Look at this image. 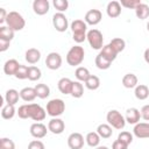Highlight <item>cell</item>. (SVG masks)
Listing matches in <instances>:
<instances>
[{"label": "cell", "instance_id": "2", "mask_svg": "<svg viewBox=\"0 0 149 149\" xmlns=\"http://www.w3.org/2000/svg\"><path fill=\"white\" fill-rule=\"evenodd\" d=\"M84 56H85L84 48L80 47V45H74V47H71L70 50L68 51L66 62L71 66H78V65H80L83 63Z\"/></svg>", "mask_w": 149, "mask_h": 149}, {"label": "cell", "instance_id": "33", "mask_svg": "<svg viewBox=\"0 0 149 149\" xmlns=\"http://www.w3.org/2000/svg\"><path fill=\"white\" fill-rule=\"evenodd\" d=\"M14 30L12 28H9L8 26H1L0 27V38L1 40H6V41H12L14 38Z\"/></svg>", "mask_w": 149, "mask_h": 149}, {"label": "cell", "instance_id": "19", "mask_svg": "<svg viewBox=\"0 0 149 149\" xmlns=\"http://www.w3.org/2000/svg\"><path fill=\"white\" fill-rule=\"evenodd\" d=\"M24 58L29 64H36L41 59V51L36 48H30L26 51Z\"/></svg>", "mask_w": 149, "mask_h": 149}, {"label": "cell", "instance_id": "4", "mask_svg": "<svg viewBox=\"0 0 149 149\" xmlns=\"http://www.w3.org/2000/svg\"><path fill=\"white\" fill-rule=\"evenodd\" d=\"M6 24L9 28H12L14 31H20V30H22L24 28L26 21H24L23 16L20 13L13 10V12L8 13L7 19H6Z\"/></svg>", "mask_w": 149, "mask_h": 149}, {"label": "cell", "instance_id": "27", "mask_svg": "<svg viewBox=\"0 0 149 149\" xmlns=\"http://www.w3.org/2000/svg\"><path fill=\"white\" fill-rule=\"evenodd\" d=\"M135 15L140 20H146L149 17V6L141 2L136 8H135Z\"/></svg>", "mask_w": 149, "mask_h": 149}, {"label": "cell", "instance_id": "23", "mask_svg": "<svg viewBox=\"0 0 149 149\" xmlns=\"http://www.w3.org/2000/svg\"><path fill=\"white\" fill-rule=\"evenodd\" d=\"M137 81H139V79H137L136 74H134V73H127L122 78V85L126 88H134V87H136L139 85Z\"/></svg>", "mask_w": 149, "mask_h": 149}, {"label": "cell", "instance_id": "26", "mask_svg": "<svg viewBox=\"0 0 149 149\" xmlns=\"http://www.w3.org/2000/svg\"><path fill=\"white\" fill-rule=\"evenodd\" d=\"M100 136L97 132H90L86 134V137H85V141L87 143V146L92 147V148H97L99 147V143H100Z\"/></svg>", "mask_w": 149, "mask_h": 149}, {"label": "cell", "instance_id": "31", "mask_svg": "<svg viewBox=\"0 0 149 149\" xmlns=\"http://www.w3.org/2000/svg\"><path fill=\"white\" fill-rule=\"evenodd\" d=\"M108 44L114 49V51H115L116 54H119V52L123 51V50H125V48H126V42H125V40H122L121 37L112 38V40H111V42H109Z\"/></svg>", "mask_w": 149, "mask_h": 149}, {"label": "cell", "instance_id": "39", "mask_svg": "<svg viewBox=\"0 0 149 149\" xmlns=\"http://www.w3.org/2000/svg\"><path fill=\"white\" fill-rule=\"evenodd\" d=\"M118 140H120L121 142L126 143L127 146H129L132 142H133V134L129 133V132H121L119 135H118Z\"/></svg>", "mask_w": 149, "mask_h": 149}, {"label": "cell", "instance_id": "45", "mask_svg": "<svg viewBox=\"0 0 149 149\" xmlns=\"http://www.w3.org/2000/svg\"><path fill=\"white\" fill-rule=\"evenodd\" d=\"M112 149H128V146L116 139V140L112 143Z\"/></svg>", "mask_w": 149, "mask_h": 149}, {"label": "cell", "instance_id": "42", "mask_svg": "<svg viewBox=\"0 0 149 149\" xmlns=\"http://www.w3.org/2000/svg\"><path fill=\"white\" fill-rule=\"evenodd\" d=\"M140 3H141V0H121L120 1L121 7H126L130 9H135Z\"/></svg>", "mask_w": 149, "mask_h": 149}, {"label": "cell", "instance_id": "43", "mask_svg": "<svg viewBox=\"0 0 149 149\" xmlns=\"http://www.w3.org/2000/svg\"><path fill=\"white\" fill-rule=\"evenodd\" d=\"M19 118L21 119H29V114H28V104H24V105H21L17 111H16Z\"/></svg>", "mask_w": 149, "mask_h": 149}, {"label": "cell", "instance_id": "20", "mask_svg": "<svg viewBox=\"0 0 149 149\" xmlns=\"http://www.w3.org/2000/svg\"><path fill=\"white\" fill-rule=\"evenodd\" d=\"M72 84L73 81L70 79V78H61L57 83V86H58V90L61 93L63 94H70L71 93V88H72Z\"/></svg>", "mask_w": 149, "mask_h": 149}, {"label": "cell", "instance_id": "18", "mask_svg": "<svg viewBox=\"0 0 149 149\" xmlns=\"http://www.w3.org/2000/svg\"><path fill=\"white\" fill-rule=\"evenodd\" d=\"M20 65H21V64H20L16 59H14V58L8 59V61H6V63H5V65H3V72H5L7 76H15V73H16V71L19 70Z\"/></svg>", "mask_w": 149, "mask_h": 149}, {"label": "cell", "instance_id": "8", "mask_svg": "<svg viewBox=\"0 0 149 149\" xmlns=\"http://www.w3.org/2000/svg\"><path fill=\"white\" fill-rule=\"evenodd\" d=\"M52 24H54V28L59 33H63L69 28L68 17L65 16L64 13H59V12L52 15Z\"/></svg>", "mask_w": 149, "mask_h": 149}, {"label": "cell", "instance_id": "14", "mask_svg": "<svg viewBox=\"0 0 149 149\" xmlns=\"http://www.w3.org/2000/svg\"><path fill=\"white\" fill-rule=\"evenodd\" d=\"M133 134L137 139H149V122H139L134 126Z\"/></svg>", "mask_w": 149, "mask_h": 149}, {"label": "cell", "instance_id": "25", "mask_svg": "<svg viewBox=\"0 0 149 149\" xmlns=\"http://www.w3.org/2000/svg\"><path fill=\"white\" fill-rule=\"evenodd\" d=\"M97 133L101 139H109L113 135V128L108 123H101L97 127Z\"/></svg>", "mask_w": 149, "mask_h": 149}, {"label": "cell", "instance_id": "9", "mask_svg": "<svg viewBox=\"0 0 149 149\" xmlns=\"http://www.w3.org/2000/svg\"><path fill=\"white\" fill-rule=\"evenodd\" d=\"M62 62H63L62 61V56L58 52H55V51L50 52L47 56V58H45V65L50 70H57V69H59L61 65H62Z\"/></svg>", "mask_w": 149, "mask_h": 149}, {"label": "cell", "instance_id": "36", "mask_svg": "<svg viewBox=\"0 0 149 149\" xmlns=\"http://www.w3.org/2000/svg\"><path fill=\"white\" fill-rule=\"evenodd\" d=\"M85 86L88 90H91V91H94V90L99 88V86H100V79H99V77H97L94 74H91L88 77V79L85 81Z\"/></svg>", "mask_w": 149, "mask_h": 149}, {"label": "cell", "instance_id": "5", "mask_svg": "<svg viewBox=\"0 0 149 149\" xmlns=\"http://www.w3.org/2000/svg\"><path fill=\"white\" fill-rule=\"evenodd\" d=\"M47 114L52 116V118H58L61 116L64 111H65V102L62 100V99H58V98H55V99H51L48 104H47Z\"/></svg>", "mask_w": 149, "mask_h": 149}, {"label": "cell", "instance_id": "10", "mask_svg": "<svg viewBox=\"0 0 149 149\" xmlns=\"http://www.w3.org/2000/svg\"><path fill=\"white\" fill-rule=\"evenodd\" d=\"M84 136L80 133H71L68 137V146L70 149H81L84 147Z\"/></svg>", "mask_w": 149, "mask_h": 149}, {"label": "cell", "instance_id": "11", "mask_svg": "<svg viewBox=\"0 0 149 149\" xmlns=\"http://www.w3.org/2000/svg\"><path fill=\"white\" fill-rule=\"evenodd\" d=\"M48 128H47V126L44 125V123H42V122H35V123H33L31 126H30V129H29V132H30V135L33 136V137H35V139H43L45 135H47V133H48Z\"/></svg>", "mask_w": 149, "mask_h": 149}, {"label": "cell", "instance_id": "47", "mask_svg": "<svg viewBox=\"0 0 149 149\" xmlns=\"http://www.w3.org/2000/svg\"><path fill=\"white\" fill-rule=\"evenodd\" d=\"M9 45H10V42H9V41L1 40V38H0V51H1V52L6 51V50L9 48Z\"/></svg>", "mask_w": 149, "mask_h": 149}, {"label": "cell", "instance_id": "30", "mask_svg": "<svg viewBox=\"0 0 149 149\" xmlns=\"http://www.w3.org/2000/svg\"><path fill=\"white\" fill-rule=\"evenodd\" d=\"M74 76H76V78H77L78 81H84L85 83L88 79V77L91 76V73H90V71H88L87 68H85V66H78L76 69V71H74Z\"/></svg>", "mask_w": 149, "mask_h": 149}, {"label": "cell", "instance_id": "28", "mask_svg": "<svg viewBox=\"0 0 149 149\" xmlns=\"http://www.w3.org/2000/svg\"><path fill=\"white\" fill-rule=\"evenodd\" d=\"M102 57H105L106 59H108L109 62H113L115 58H116V56H118V54L114 51V49L109 45V44H107V45H104L102 47V49L100 50V52H99Z\"/></svg>", "mask_w": 149, "mask_h": 149}, {"label": "cell", "instance_id": "21", "mask_svg": "<svg viewBox=\"0 0 149 149\" xmlns=\"http://www.w3.org/2000/svg\"><path fill=\"white\" fill-rule=\"evenodd\" d=\"M19 98H20V92H17L15 88L7 90L6 93H5V97H3L6 104L7 105H13V106H15L17 104Z\"/></svg>", "mask_w": 149, "mask_h": 149}, {"label": "cell", "instance_id": "16", "mask_svg": "<svg viewBox=\"0 0 149 149\" xmlns=\"http://www.w3.org/2000/svg\"><path fill=\"white\" fill-rule=\"evenodd\" d=\"M125 119H126V122H128L129 125H136V123H139V121L141 119V112L135 107L128 108L126 111Z\"/></svg>", "mask_w": 149, "mask_h": 149}, {"label": "cell", "instance_id": "50", "mask_svg": "<svg viewBox=\"0 0 149 149\" xmlns=\"http://www.w3.org/2000/svg\"><path fill=\"white\" fill-rule=\"evenodd\" d=\"M95 149H108V147H106V146H99Z\"/></svg>", "mask_w": 149, "mask_h": 149}, {"label": "cell", "instance_id": "29", "mask_svg": "<svg viewBox=\"0 0 149 149\" xmlns=\"http://www.w3.org/2000/svg\"><path fill=\"white\" fill-rule=\"evenodd\" d=\"M34 88L36 91L37 98H40V99H45L50 95V87L47 84H37Z\"/></svg>", "mask_w": 149, "mask_h": 149}, {"label": "cell", "instance_id": "34", "mask_svg": "<svg viewBox=\"0 0 149 149\" xmlns=\"http://www.w3.org/2000/svg\"><path fill=\"white\" fill-rule=\"evenodd\" d=\"M84 94V86L80 81H73L72 84V88H71V93L70 95H72L73 98H81Z\"/></svg>", "mask_w": 149, "mask_h": 149}, {"label": "cell", "instance_id": "40", "mask_svg": "<svg viewBox=\"0 0 149 149\" xmlns=\"http://www.w3.org/2000/svg\"><path fill=\"white\" fill-rule=\"evenodd\" d=\"M0 149H15V143L8 137L0 139Z\"/></svg>", "mask_w": 149, "mask_h": 149}, {"label": "cell", "instance_id": "3", "mask_svg": "<svg viewBox=\"0 0 149 149\" xmlns=\"http://www.w3.org/2000/svg\"><path fill=\"white\" fill-rule=\"evenodd\" d=\"M106 120H107V123L114 128V129H123L125 126H126V119L125 116L116 109H111L107 115H106Z\"/></svg>", "mask_w": 149, "mask_h": 149}, {"label": "cell", "instance_id": "24", "mask_svg": "<svg viewBox=\"0 0 149 149\" xmlns=\"http://www.w3.org/2000/svg\"><path fill=\"white\" fill-rule=\"evenodd\" d=\"M134 94H135L136 99H139V100H146L149 97V87L147 85H144V84H139L135 87Z\"/></svg>", "mask_w": 149, "mask_h": 149}, {"label": "cell", "instance_id": "1", "mask_svg": "<svg viewBox=\"0 0 149 149\" xmlns=\"http://www.w3.org/2000/svg\"><path fill=\"white\" fill-rule=\"evenodd\" d=\"M70 28H71V31H72V38L76 43H81L86 40L87 24H86L85 21H83L80 19L73 20L70 24Z\"/></svg>", "mask_w": 149, "mask_h": 149}, {"label": "cell", "instance_id": "44", "mask_svg": "<svg viewBox=\"0 0 149 149\" xmlns=\"http://www.w3.org/2000/svg\"><path fill=\"white\" fill-rule=\"evenodd\" d=\"M28 149H45L44 143L40 140H33L28 144Z\"/></svg>", "mask_w": 149, "mask_h": 149}, {"label": "cell", "instance_id": "17", "mask_svg": "<svg viewBox=\"0 0 149 149\" xmlns=\"http://www.w3.org/2000/svg\"><path fill=\"white\" fill-rule=\"evenodd\" d=\"M106 13L112 19L118 17L121 14V5H120V2L116 1V0L109 1L107 3V7H106Z\"/></svg>", "mask_w": 149, "mask_h": 149}, {"label": "cell", "instance_id": "38", "mask_svg": "<svg viewBox=\"0 0 149 149\" xmlns=\"http://www.w3.org/2000/svg\"><path fill=\"white\" fill-rule=\"evenodd\" d=\"M52 5L59 13H63L69 8V1L68 0H54Z\"/></svg>", "mask_w": 149, "mask_h": 149}, {"label": "cell", "instance_id": "22", "mask_svg": "<svg viewBox=\"0 0 149 149\" xmlns=\"http://www.w3.org/2000/svg\"><path fill=\"white\" fill-rule=\"evenodd\" d=\"M36 91L34 87H23L20 91V98L26 101V102H30L36 98Z\"/></svg>", "mask_w": 149, "mask_h": 149}, {"label": "cell", "instance_id": "48", "mask_svg": "<svg viewBox=\"0 0 149 149\" xmlns=\"http://www.w3.org/2000/svg\"><path fill=\"white\" fill-rule=\"evenodd\" d=\"M7 15H8L7 10H6L5 8H0V23H1V24H2L3 22H6Z\"/></svg>", "mask_w": 149, "mask_h": 149}, {"label": "cell", "instance_id": "41", "mask_svg": "<svg viewBox=\"0 0 149 149\" xmlns=\"http://www.w3.org/2000/svg\"><path fill=\"white\" fill-rule=\"evenodd\" d=\"M28 71H29V66H27V65H20L19 70L15 73V77L17 79H27L28 78Z\"/></svg>", "mask_w": 149, "mask_h": 149}, {"label": "cell", "instance_id": "49", "mask_svg": "<svg viewBox=\"0 0 149 149\" xmlns=\"http://www.w3.org/2000/svg\"><path fill=\"white\" fill-rule=\"evenodd\" d=\"M143 57H144V61L149 64V48H147L144 50V54H143Z\"/></svg>", "mask_w": 149, "mask_h": 149}, {"label": "cell", "instance_id": "12", "mask_svg": "<svg viewBox=\"0 0 149 149\" xmlns=\"http://www.w3.org/2000/svg\"><path fill=\"white\" fill-rule=\"evenodd\" d=\"M101 19H102V14L99 9H90L88 12H86L84 21L86 22V24L95 26L101 21Z\"/></svg>", "mask_w": 149, "mask_h": 149}, {"label": "cell", "instance_id": "32", "mask_svg": "<svg viewBox=\"0 0 149 149\" xmlns=\"http://www.w3.org/2000/svg\"><path fill=\"white\" fill-rule=\"evenodd\" d=\"M16 114V109L13 105H5L2 106V109H1V116L2 119L5 120H10L14 118V115Z\"/></svg>", "mask_w": 149, "mask_h": 149}, {"label": "cell", "instance_id": "6", "mask_svg": "<svg viewBox=\"0 0 149 149\" xmlns=\"http://www.w3.org/2000/svg\"><path fill=\"white\" fill-rule=\"evenodd\" d=\"M86 40L90 47L94 50H101L104 47V36H102V33L98 29L88 30L86 35Z\"/></svg>", "mask_w": 149, "mask_h": 149}, {"label": "cell", "instance_id": "37", "mask_svg": "<svg viewBox=\"0 0 149 149\" xmlns=\"http://www.w3.org/2000/svg\"><path fill=\"white\" fill-rule=\"evenodd\" d=\"M42 77V72H41V69L35 66V65H31L29 66V71H28V79L31 80V81H36L38 80L40 78Z\"/></svg>", "mask_w": 149, "mask_h": 149}, {"label": "cell", "instance_id": "51", "mask_svg": "<svg viewBox=\"0 0 149 149\" xmlns=\"http://www.w3.org/2000/svg\"><path fill=\"white\" fill-rule=\"evenodd\" d=\"M147 30L149 31V21H148V23H147Z\"/></svg>", "mask_w": 149, "mask_h": 149}, {"label": "cell", "instance_id": "7", "mask_svg": "<svg viewBox=\"0 0 149 149\" xmlns=\"http://www.w3.org/2000/svg\"><path fill=\"white\" fill-rule=\"evenodd\" d=\"M28 114H29V119L40 122L45 119L47 111L38 104H28Z\"/></svg>", "mask_w": 149, "mask_h": 149}, {"label": "cell", "instance_id": "15", "mask_svg": "<svg viewBox=\"0 0 149 149\" xmlns=\"http://www.w3.org/2000/svg\"><path fill=\"white\" fill-rule=\"evenodd\" d=\"M50 3L48 0H34L33 2V10L37 15H44L49 12Z\"/></svg>", "mask_w": 149, "mask_h": 149}, {"label": "cell", "instance_id": "35", "mask_svg": "<svg viewBox=\"0 0 149 149\" xmlns=\"http://www.w3.org/2000/svg\"><path fill=\"white\" fill-rule=\"evenodd\" d=\"M94 63H95L97 68L100 69V70H107V69H109V66H111V64H112V62H109L108 59H106L105 57H102L100 54H98V55L95 56Z\"/></svg>", "mask_w": 149, "mask_h": 149}, {"label": "cell", "instance_id": "13", "mask_svg": "<svg viewBox=\"0 0 149 149\" xmlns=\"http://www.w3.org/2000/svg\"><path fill=\"white\" fill-rule=\"evenodd\" d=\"M48 129L52 133V134H56V135H59L64 132L65 129V123L62 119L59 118H52L49 123H48Z\"/></svg>", "mask_w": 149, "mask_h": 149}, {"label": "cell", "instance_id": "46", "mask_svg": "<svg viewBox=\"0 0 149 149\" xmlns=\"http://www.w3.org/2000/svg\"><path fill=\"white\" fill-rule=\"evenodd\" d=\"M141 118L146 121H149V104L148 105H144L142 108H141Z\"/></svg>", "mask_w": 149, "mask_h": 149}]
</instances>
